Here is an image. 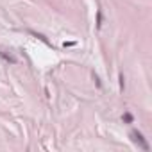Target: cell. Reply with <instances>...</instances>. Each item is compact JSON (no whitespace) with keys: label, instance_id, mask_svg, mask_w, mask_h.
Returning <instances> with one entry per match:
<instances>
[{"label":"cell","instance_id":"cell-1","mask_svg":"<svg viewBox=\"0 0 152 152\" xmlns=\"http://www.w3.org/2000/svg\"><path fill=\"white\" fill-rule=\"evenodd\" d=\"M129 138H131V141L134 143V145H138V148H141V150H148L150 147H148V143H147V140L143 138V134L140 132V131H136V129H132L131 132H129Z\"/></svg>","mask_w":152,"mask_h":152},{"label":"cell","instance_id":"cell-2","mask_svg":"<svg viewBox=\"0 0 152 152\" xmlns=\"http://www.w3.org/2000/svg\"><path fill=\"white\" fill-rule=\"evenodd\" d=\"M0 56H2V57H4V59L7 61V63H11V64H15V63H16V57H13V56H9V54H6L4 50H0Z\"/></svg>","mask_w":152,"mask_h":152},{"label":"cell","instance_id":"cell-3","mask_svg":"<svg viewBox=\"0 0 152 152\" xmlns=\"http://www.w3.org/2000/svg\"><path fill=\"white\" fill-rule=\"evenodd\" d=\"M122 120H124L125 124H132V120H134V118H132V115H131V113H124Z\"/></svg>","mask_w":152,"mask_h":152}]
</instances>
